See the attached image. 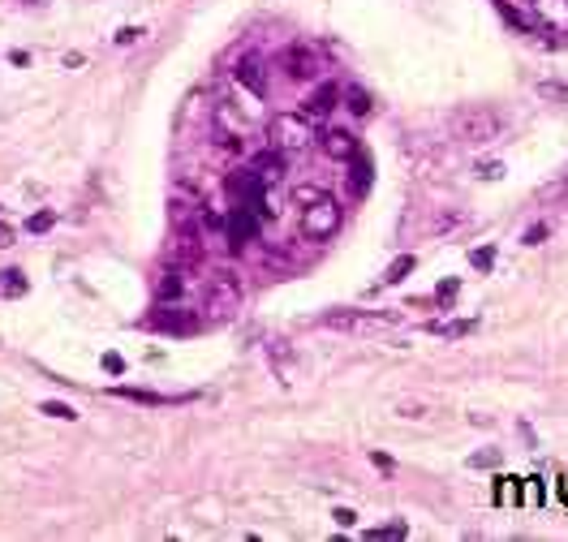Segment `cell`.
<instances>
[{
	"instance_id": "cell-33",
	"label": "cell",
	"mask_w": 568,
	"mask_h": 542,
	"mask_svg": "<svg viewBox=\"0 0 568 542\" xmlns=\"http://www.w3.org/2000/svg\"><path fill=\"white\" fill-rule=\"evenodd\" d=\"M13 237H17L13 224H0V245H13Z\"/></svg>"
},
{
	"instance_id": "cell-28",
	"label": "cell",
	"mask_w": 568,
	"mask_h": 542,
	"mask_svg": "<svg viewBox=\"0 0 568 542\" xmlns=\"http://www.w3.org/2000/svg\"><path fill=\"white\" fill-rule=\"evenodd\" d=\"M366 538H375V542H379V538H405V525H387V529H370Z\"/></svg>"
},
{
	"instance_id": "cell-24",
	"label": "cell",
	"mask_w": 568,
	"mask_h": 542,
	"mask_svg": "<svg viewBox=\"0 0 568 542\" xmlns=\"http://www.w3.org/2000/svg\"><path fill=\"white\" fill-rule=\"evenodd\" d=\"M39 409H43L47 417H61V422H73V417H78V413H73L69 405H61V401H43Z\"/></svg>"
},
{
	"instance_id": "cell-14",
	"label": "cell",
	"mask_w": 568,
	"mask_h": 542,
	"mask_svg": "<svg viewBox=\"0 0 568 542\" xmlns=\"http://www.w3.org/2000/svg\"><path fill=\"white\" fill-rule=\"evenodd\" d=\"M26 293V276L22 271H0V297H22Z\"/></svg>"
},
{
	"instance_id": "cell-1",
	"label": "cell",
	"mask_w": 568,
	"mask_h": 542,
	"mask_svg": "<svg viewBox=\"0 0 568 542\" xmlns=\"http://www.w3.org/2000/svg\"><path fill=\"white\" fill-rule=\"evenodd\" d=\"M448 130H452V138L465 142V146H482V142H491V138H500L504 116H500L496 108H465V112L452 116Z\"/></svg>"
},
{
	"instance_id": "cell-7",
	"label": "cell",
	"mask_w": 568,
	"mask_h": 542,
	"mask_svg": "<svg viewBox=\"0 0 568 542\" xmlns=\"http://www.w3.org/2000/svg\"><path fill=\"white\" fill-rule=\"evenodd\" d=\"M237 82L250 91V95H267V82H263V61L250 52V56H241L237 61Z\"/></svg>"
},
{
	"instance_id": "cell-20",
	"label": "cell",
	"mask_w": 568,
	"mask_h": 542,
	"mask_svg": "<svg viewBox=\"0 0 568 542\" xmlns=\"http://www.w3.org/2000/svg\"><path fill=\"white\" fill-rule=\"evenodd\" d=\"M474 177H482V181H500V177H504V164H500V160H478Z\"/></svg>"
},
{
	"instance_id": "cell-18",
	"label": "cell",
	"mask_w": 568,
	"mask_h": 542,
	"mask_svg": "<svg viewBox=\"0 0 568 542\" xmlns=\"http://www.w3.org/2000/svg\"><path fill=\"white\" fill-rule=\"evenodd\" d=\"M469 470H500V452L496 448H482L469 456Z\"/></svg>"
},
{
	"instance_id": "cell-22",
	"label": "cell",
	"mask_w": 568,
	"mask_h": 542,
	"mask_svg": "<svg viewBox=\"0 0 568 542\" xmlns=\"http://www.w3.org/2000/svg\"><path fill=\"white\" fill-rule=\"evenodd\" d=\"M538 95L542 100H564L568 104V82H538Z\"/></svg>"
},
{
	"instance_id": "cell-4",
	"label": "cell",
	"mask_w": 568,
	"mask_h": 542,
	"mask_svg": "<svg viewBox=\"0 0 568 542\" xmlns=\"http://www.w3.org/2000/svg\"><path fill=\"white\" fill-rule=\"evenodd\" d=\"M237 306H241V284L233 276H215V284L207 293V314L215 318V323H229V318L237 314Z\"/></svg>"
},
{
	"instance_id": "cell-35",
	"label": "cell",
	"mask_w": 568,
	"mask_h": 542,
	"mask_svg": "<svg viewBox=\"0 0 568 542\" xmlns=\"http://www.w3.org/2000/svg\"><path fill=\"white\" fill-rule=\"evenodd\" d=\"M564 500H568V478H564Z\"/></svg>"
},
{
	"instance_id": "cell-13",
	"label": "cell",
	"mask_w": 568,
	"mask_h": 542,
	"mask_svg": "<svg viewBox=\"0 0 568 542\" xmlns=\"http://www.w3.org/2000/svg\"><path fill=\"white\" fill-rule=\"evenodd\" d=\"M181 293H185V276H181V271H164V280L155 284V297L160 302H177Z\"/></svg>"
},
{
	"instance_id": "cell-8",
	"label": "cell",
	"mask_w": 568,
	"mask_h": 542,
	"mask_svg": "<svg viewBox=\"0 0 568 542\" xmlns=\"http://www.w3.org/2000/svg\"><path fill=\"white\" fill-rule=\"evenodd\" d=\"M284 168H289V164H284V151H263V155L250 164V172H254V177H259L263 185L280 181V177H284Z\"/></svg>"
},
{
	"instance_id": "cell-25",
	"label": "cell",
	"mask_w": 568,
	"mask_h": 542,
	"mask_svg": "<svg viewBox=\"0 0 568 542\" xmlns=\"http://www.w3.org/2000/svg\"><path fill=\"white\" fill-rule=\"evenodd\" d=\"M456 293H461V280H439V293H435V297H439V306H448Z\"/></svg>"
},
{
	"instance_id": "cell-26",
	"label": "cell",
	"mask_w": 568,
	"mask_h": 542,
	"mask_svg": "<svg viewBox=\"0 0 568 542\" xmlns=\"http://www.w3.org/2000/svg\"><path fill=\"white\" fill-rule=\"evenodd\" d=\"M538 500H542V490H538V482L530 478V482L521 486V504H530V508H538Z\"/></svg>"
},
{
	"instance_id": "cell-11",
	"label": "cell",
	"mask_w": 568,
	"mask_h": 542,
	"mask_svg": "<svg viewBox=\"0 0 568 542\" xmlns=\"http://www.w3.org/2000/svg\"><path fill=\"white\" fill-rule=\"evenodd\" d=\"M538 22H551V26H568V0H534Z\"/></svg>"
},
{
	"instance_id": "cell-2",
	"label": "cell",
	"mask_w": 568,
	"mask_h": 542,
	"mask_svg": "<svg viewBox=\"0 0 568 542\" xmlns=\"http://www.w3.org/2000/svg\"><path fill=\"white\" fill-rule=\"evenodd\" d=\"M314 142V130H310V116H293V112H284V116H276L271 121V146L276 151H302V146H310Z\"/></svg>"
},
{
	"instance_id": "cell-27",
	"label": "cell",
	"mask_w": 568,
	"mask_h": 542,
	"mask_svg": "<svg viewBox=\"0 0 568 542\" xmlns=\"http://www.w3.org/2000/svg\"><path fill=\"white\" fill-rule=\"evenodd\" d=\"M100 366H104L108 375H121V371H125V357H121V353H104V362H100Z\"/></svg>"
},
{
	"instance_id": "cell-34",
	"label": "cell",
	"mask_w": 568,
	"mask_h": 542,
	"mask_svg": "<svg viewBox=\"0 0 568 542\" xmlns=\"http://www.w3.org/2000/svg\"><path fill=\"white\" fill-rule=\"evenodd\" d=\"M560 194H568V177H564V185H560Z\"/></svg>"
},
{
	"instance_id": "cell-5",
	"label": "cell",
	"mask_w": 568,
	"mask_h": 542,
	"mask_svg": "<svg viewBox=\"0 0 568 542\" xmlns=\"http://www.w3.org/2000/svg\"><path fill=\"white\" fill-rule=\"evenodd\" d=\"M280 69L293 82H310V78H318V52L310 43H293V47L280 52Z\"/></svg>"
},
{
	"instance_id": "cell-31",
	"label": "cell",
	"mask_w": 568,
	"mask_h": 542,
	"mask_svg": "<svg viewBox=\"0 0 568 542\" xmlns=\"http://www.w3.org/2000/svg\"><path fill=\"white\" fill-rule=\"evenodd\" d=\"M332 516H336V525H353V508H336Z\"/></svg>"
},
{
	"instance_id": "cell-6",
	"label": "cell",
	"mask_w": 568,
	"mask_h": 542,
	"mask_svg": "<svg viewBox=\"0 0 568 542\" xmlns=\"http://www.w3.org/2000/svg\"><path fill=\"white\" fill-rule=\"evenodd\" d=\"M328 327H349V332H370V327H392L397 314H328Z\"/></svg>"
},
{
	"instance_id": "cell-29",
	"label": "cell",
	"mask_w": 568,
	"mask_h": 542,
	"mask_svg": "<svg viewBox=\"0 0 568 542\" xmlns=\"http://www.w3.org/2000/svg\"><path fill=\"white\" fill-rule=\"evenodd\" d=\"M547 233H551L547 224H534V229L525 233V245H538V241H547Z\"/></svg>"
},
{
	"instance_id": "cell-30",
	"label": "cell",
	"mask_w": 568,
	"mask_h": 542,
	"mask_svg": "<svg viewBox=\"0 0 568 542\" xmlns=\"http://www.w3.org/2000/svg\"><path fill=\"white\" fill-rule=\"evenodd\" d=\"M370 465H375V470H387V474H392V456H383V452H370Z\"/></svg>"
},
{
	"instance_id": "cell-9",
	"label": "cell",
	"mask_w": 568,
	"mask_h": 542,
	"mask_svg": "<svg viewBox=\"0 0 568 542\" xmlns=\"http://www.w3.org/2000/svg\"><path fill=\"white\" fill-rule=\"evenodd\" d=\"M336 95H340V91H336L332 82H323V86H318L310 100H306V116H310V121H323V116L336 108Z\"/></svg>"
},
{
	"instance_id": "cell-16",
	"label": "cell",
	"mask_w": 568,
	"mask_h": 542,
	"mask_svg": "<svg viewBox=\"0 0 568 542\" xmlns=\"http://www.w3.org/2000/svg\"><path fill=\"white\" fill-rule=\"evenodd\" d=\"M413 267H417V258H413V254H401L397 263H392V267H387V276H383V284H401V280L409 276V271H413Z\"/></svg>"
},
{
	"instance_id": "cell-23",
	"label": "cell",
	"mask_w": 568,
	"mask_h": 542,
	"mask_svg": "<svg viewBox=\"0 0 568 542\" xmlns=\"http://www.w3.org/2000/svg\"><path fill=\"white\" fill-rule=\"evenodd\" d=\"M469 263H474L478 271H491V267H496V250H491V245H478V250L469 254Z\"/></svg>"
},
{
	"instance_id": "cell-21",
	"label": "cell",
	"mask_w": 568,
	"mask_h": 542,
	"mask_svg": "<svg viewBox=\"0 0 568 542\" xmlns=\"http://www.w3.org/2000/svg\"><path fill=\"white\" fill-rule=\"evenodd\" d=\"M52 224H56V215H52V211H35V215L26 219V233H47Z\"/></svg>"
},
{
	"instance_id": "cell-32",
	"label": "cell",
	"mask_w": 568,
	"mask_h": 542,
	"mask_svg": "<svg viewBox=\"0 0 568 542\" xmlns=\"http://www.w3.org/2000/svg\"><path fill=\"white\" fill-rule=\"evenodd\" d=\"M516 490H521V486H516V482H504V486H500V495H504V504H512V500H516Z\"/></svg>"
},
{
	"instance_id": "cell-3",
	"label": "cell",
	"mask_w": 568,
	"mask_h": 542,
	"mask_svg": "<svg viewBox=\"0 0 568 542\" xmlns=\"http://www.w3.org/2000/svg\"><path fill=\"white\" fill-rule=\"evenodd\" d=\"M340 229V203L328 199V194H318L314 203H306L302 211V233L306 237H332Z\"/></svg>"
},
{
	"instance_id": "cell-19",
	"label": "cell",
	"mask_w": 568,
	"mask_h": 542,
	"mask_svg": "<svg viewBox=\"0 0 568 542\" xmlns=\"http://www.w3.org/2000/svg\"><path fill=\"white\" fill-rule=\"evenodd\" d=\"M155 327H164V332H190L194 323L185 314H155Z\"/></svg>"
},
{
	"instance_id": "cell-10",
	"label": "cell",
	"mask_w": 568,
	"mask_h": 542,
	"mask_svg": "<svg viewBox=\"0 0 568 542\" xmlns=\"http://www.w3.org/2000/svg\"><path fill=\"white\" fill-rule=\"evenodd\" d=\"M323 151H328L332 160H353V134L328 130V134H323Z\"/></svg>"
},
{
	"instance_id": "cell-12",
	"label": "cell",
	"mask_w": 568,
	"mask_h": 542,
	"mask_svg": "<svg viewBox=\"0 0 568 542\" xmlns=\"http://www.w3.org/2000/svg\"><path fill=\"white\" fill-rule=\"evenodd\" d=\"M229 241H233V250H241L245 245V237H254V215H245V211H233V219H229Z\"/></svg>"
},
{
	"instance_id": "cell-15",
	"label": "cell",
	"mask_w": 568,
	"mask_h": 542,
	"mask_svg": "<svg viewBox=\"0 0 568 542\" xmlns=\"http://www.w3.org/2000/svg\"><path fill=\"white\" fill-rule=\"evenodd\" d=\"M344 108H349L353 116H366L370 112V95L362 86H349V91H344Z\"/></svg>"
},
{
	"instance_id": "cell-17",
	"label": "cell",
	"mask_w": 568,
	"mask_h": 542,
	"mask_svg": "<svg viewBox=\"0 0 568 542\" xmlns=\"http://www.w3.org/2000/svg\"><path fill=\"white\" fill-rule=\"evenodd\" d=\"M474 327H478L474 318H456V323H431V332H435V336H469Z\"/></svg>"
}]
</instances>
